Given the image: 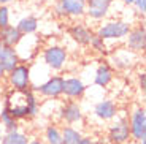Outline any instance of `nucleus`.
<instances>
[{"label":"nucleus","instance_id":"obj_9","mask_svg":"<svg viewBox=\"0 0 146 144\" xmlns=\"http://www.w3.org/2000/svg\"><path fill=\"white\" fill-rule=\"evenodd\" d=\"M146 46V32L143 27H137V29L130 30L127 35V48L133 52H140L145 51Z\"/></svg>","mask_w":146,"mask_h":144},{"label":"nucleus","instance_id":"obj_16","mask_svg":"<svg viewBox=\"0 0 146 144\" xmlns=\"http://www.w3.org/2000/svg\"><path fill=\"white\" fill-rule=\"evenodd\" d=\"M70 36L76 41L78 44H89L92 38V33L83 25H73L70 29Z\"/></svg>","mask_w":146,"mask_h":144},{"label":"nucleus","instance_id":"obj_8","mask_svg":"<svg viewBox=\"0 0 146 144\" xmlns=\"http://www.w3.org/2000/svg\"><path fill=\"white\" fill-rule=\"evenodd\" d=\"M114 0H86V13L92 19H102L106 16Z\"/></svg>","mask_w":146,"mask_h":144},{"label":"nucleus","instance_id":"obj_18","mask_svg":"<svg viewBox=\"0 0 146 144\" xmlns=\"http://www.w3.org/2000/svg\"><path fill=\"white\" fill-rule=\"evenodd\" d=\"M16 29L19 30L21 35H30V33H33L36 29H38V21H36V18H33V16L22 18L21 21L18 22Z\"/></svg>","mask_w":146,"mask_h":144},{"label":"nucleus","instance_id":"obj_7","mask_svg":"<svg viewBox=\"0 0 146 144\" xmlns=\"http://www.w3.org/2000/svg\"><path fill=\"white\" fill-rule=\"evenodd\" d=\"M35 90H38L43 97L49 98H57L59 95H62L64 90V78L62 76H52L46 83H43L40 87H35Z\"/></svg>","mask_w":146,"mask_h":144},{"label":"nucleus","instance_id":"obj_11","mask_svg":"<svg viewBox=\"0 0 146 144\" xmlns=\"http://www.w3.org/2000/svg\"><path fill=\"white\" fill-rule=\"evenodd\" d=\"M94 112L99 119L111 120V119H114L116 114H117V106L114 104V101H111V100H102L95 104Z\"/></svg>","mask_w":146,"mask_h":144},{"label":"nucleus","instance_id":"obj_22","mask_svg":"<svg viewBox=\"0 0 146 144\" xmlns=\"http://www.w3.org/2000/svg\"><path fill=\"white\" fill-rule=\"evenodd\" d=\"M0 122H2V125H3V128L7 131H15V130H18V120L13 119L5 109L0 112Z\"/></svg>","mask_w":146,"mask_h":144},{"label":"nucleus","instance_id":"obj_30","mask_svg":"<svg viewBox=\"0 0 146 144\" xmlns=\"http://www.w3.org/2000/svg\"><path fill=\"white\" fill-rule=\"evenodd\" d=\"M3 76H5V71H3V68H2V67H0V81L3 79Z\"/></svg>","mask_w":146,"mask_h":144},{"label":"nucleus","instance_id":"obj_24","mask_svg":"<svg viewBox=\"0 0 146 144\" xmlns=\"http://www.w3.org/2000/svg\"><path fill=\"white\" fill-rule=\"evenodd\" d=\"M89 44H91L95 51H99V52L105 51V40H102V38H100V36H97V35H92L91 43H89Z\"/></svg>","mask_w":146,"mask_h":144},{"label":"nucleus","instance_id":"obj_10","mask_svg":"<svg viewBox=\"0 0 146 144\" xmlns=\"http://www.w3.org/2000/svg\"><path fill=\"white\" fill-rule=\"evenodd\" d=\"M57 10L64 15L83 16L86 13V0H60Z\"/></svg>","mask_w":146,"mask_h":144},{"label":"nucleus","instance_id":"obj_13","mask_svg":"<svg viewBox=\"0 0 146 144\" xmlns=\"http://www.w3.org/2000/svg\"><path fill=\"white\" fill-rule=\"evenodd\" d=\"M19 65V55L15 48H7L5 46L3 52L0 55V67L3 68L5 73H10Z\"/></svg>","mask_w":146,"mask_h":144},{"label":"nucleus","instance_id":"obj_17","mask_svg":"<svg viewBox=\"0 0 146 144\" xmlns=\"http://www.w3.org/2000/svg\"><path fill=\"white\" fill-rule=\"evenodd\" d=\"M111 78H113V71H111V68H110V65L102 63L99 68H97V71H95L94 83L97 84V86H100V87H105V86L110 84Z\"/></svg>","mask_w":146,"mask_h":144},{"label":"nucleus","instance_id":"obj_5","mask_svg":"<svg viewBox=\"0 0 146 144\" xmlns=\"http://www.w3.org/2000/svg\"><path fill=\"white\" fill-rule=\"evenodd\" d=\"M8 81L16 90H27L30 83V70L26 65H18L15 70L8 73Z\"/></svg>","mask_w":146,"mask_h":144},{"label":"nucleus","instance_id":"obj_19","mask_svg":"<svg viewBox=\"0 0 146 144\" xmlns=\"http://www.w3.org/2000/svg\"><path fill=\"white\" fill-rule=\"evenodd\" d=\"M27 143H29L27 135L19 131V130H15V131H7L2 136V143L0 144H27Z\"/></svg>","mask_w":146,"mask_h":144},{"label":"nucleus","instance_id":"obj_29","mask_svg":"<svg viewBox=\"0 0 146 144\" xmlns=\"http://www.w3.org/2000/svg\"><path fill=\"white\" fill-rule=\"evenodd\" d=\"M27 144H44V143L41 139H32V141H29Z\"/></svg>","mask_w":146,"mask_h":144},{"label":"nucleus","instance_id":"obj_32","mask_svg":"<svg viewBox=\"0 0 146 144\" xmlns=\"http://www.w3.org/2000/svg\"><path fill=\"white\" fill-rule=\"evenodd\" d=\"M8 2H11V0H0V3H8Z\"/></svg>","mask_w":146,"mask_h":144},{"label":"nucleus","instance_id":"obj_15","mask_svg":"<svg viewBox=\"0 0 146 144\" xmlns=\"http://www.w3.org/2000/svg\"><path fill=\"white\" fill-rule=\"evenodd\" d=\"M22 40V35L15 25H7L3 29H0V41L7 48H15L19 41Z\"/></svg>","mask_w":146,"mask_h":144},{"label":"nucleus","instance_id":"obj_26","mask_svg":"<svg viewBox=\"0 0 146 144\" xmlns=\"http://www.w3.org/2000/svg\"><path fill=\"white\" fill-rule=\"evenodd\" d=\"M133 3L137 5V8H138L141 13L146 11V0H133Z\"/></svg>","mask_w":146,"mask_h":144},{"label":"nucleus","instance_id":"obj_1","mask_svg":"<svg viewBox=\"0 0 146 144\" xmlns=\"http://www.w3.org/2000/svg\"><path fill=\"white\" fill-rule=\"evenodd\" d=\"M3 109L13 119H24L29 116V90L11 89L5 98Z\"/></svg>","mask_w":146,"mask_h":144},{"label":"nucleus","instance_id":"obj_4","mask_svg":"<svg viewBox=\"0 0 146 144\" xmlns=\"http://www.w3.org/2000/svg\"><path fill=\"white\" fill-rule=\"evenodd\" d=\"M44 63L52 70H60L67 60V51L62 46H49L43 52Z\"/></svg>","mask_w":146,"mask_h":144},{"label":"nucleus","instance_id":"obj_31","mask_svg":"<svg viewBox=\"0 0 146 144\" xmlns=\"http://www.w3.org/2000/svg\"><path fill=\"white\" fill-rule=\"evenodd\" d=\"M3 49H5V44L0 41V55H2V52H3Z\"/></svg>","mask_w":146,"mask_h":144},{"label":"nucleus","instance_id":"obj_21","mask_svg":"<svg viewBox=\"0 0 146 144\" xmlns=\"http://www.w3.org/2000/svg\"><path fill=\"white\" fill-rule=\"evenodd\" d=\"M44 144H62V130L56 125H49L46 127L44 131Z\"/></svg>","mask_w":146,"mask_h":144},{"label":"nucleus","instance_id":"obj_12","mask_svg":"<svg viewBox=\"0 0 146 144\" xmlns=\"http://www.w3.org/2000/svg\"><path fill=\"white\" fill-rule=\"evenodd\" d=\"M60 117H62V120L67 122L68 125L76 124V122H81V119H83V112H81L80 104L75 103V101H68V103L62 108V111H60Z\"/></svg>","mask_w":146,"mask_h":144},{"label":"nucleus","instance_id":"obj_33","mask_svg":"<svg viewBox=\"0 0 146 144\" xmlns=\"http://www.w3.org/2000/svg\"><path fill=\"white\" fill-rule=\"evenodd\" d=\"M125 3H133V0H124Z\"/></svg>","mask_w":146,"mask_h":144},{"label":"nucleus","instance_id":"obj_14","mask_svg":"<svg viewBox=\"0 0 146 144\" xmlns=\"http://www.w3.org/2000/svg\"><path fill=\"white\" fill-rule=\"evenodd\" d=\"M86 86L83 84V81L78 78H68L64 79V90L62 94H65L68 98H80L84 94Z\"/></svg>","mask_w":146,"mask_h":144},{"label":"nucleus","instance_id":"obj_20","mask_svg":"<svg viewBox=\"0 0 146 144\" xmlns=\"http://www.w3.org/2000/svg\"><path fill=\"white\" fill-rule=\"evenodd\" d=\"M83 135L72 125H65L62 128V144H80Z\"/></svg>","mask_w":146,"mask_h":144},{"label":"nucleus","instance_id":"obj_23","mask_svg":"<svg viewBox=\"0 0 146 144\" xmlns=\"http://www.w3.org/2000/svg\"><path fill=\"white\" fill-rule=\"evenodd\" d=\"M36 112H38V101L32 90H29V116H36Z\"/></svg>","mask_w":146,"mask_h":144},{"label":"nucleus","instance_id":"obj_28","mask_svg":"<svg viewBox=\"0 0 146 144\" xmlns=\"http://www.w3.org/2000/svg\"><path fill=\"white\" fill-rule=\"evenodd\" d=\"M80 144H95V141L92 139L91 136H83L80 141Z\"/></svg>","mask_w":146,"mask_h":144},{"label":"nucleus","instance_id":"obj_35","mask_svg":"<svg viewBox=\"0 0 146 144\" xmlns=\"http://www.w3.org/2000/svg\"><path fill=\"white\" fill-rule=\"evenodd\" d=\"M140 144H146V139L145 141H140Z\"/></svg>","mask_w":146,"mask_h":144},{"label":"nucleus","instance_id":"obj_6","mask_svg":"<svg viewBox=\"0 0 146 144\" xmlns=\"http://www.w3.org/2000/svg\"><path fill=\"white\" fill-rule=\"evenodd\" d=\"M108 138L113 144H125L130 139V127L127 119H119L110 127Z\"/></svg>","mask_w":146,"mask_h":144},{"label":"nucleus","instance_id":"obj_34","mask_svg":"<svg viewBox=\"0 0 146 144\" xmlns=\"http://www.w3.org/2000/svg\"><path fill=\"white\" fill-rule=\"evenodd\" d=\"M2 136H3V135H2V130H0V143H2Z\"/></svg>","mask_w":146,"mask_h":144},{"label":"nucleus","instance_id":"obj_25","mask_svg":"<svg viewBox=\"0 0 146 144\" xmlns=\"http://www.w3.org/2000/svg\"><path fill=\"white\" fill-rule=\"evenodd\" d=\"M10 25V13L7 7H0V29Z\"/></svg>","mask_w":146,"mask_h":144},{"label":"nucleus","instance_id":"obj_3","mask_svg":"<svg viewBox=\"0 0 146 144\" xmlns=\"http://www.w3.org/2000/svg\"><path fill=\"white\" fill-rule=\"evenodd\" d=\"M130 138L135 141H145L146 139V111L143 108H138L132 112L130 116Z\"/></svg>","mask_w":146,"mask_h":144},{"label":"nucleus","instance_id":"obj_27","mask_svg":"<svg viewBox=\"0 0 146 144\" xmlns=\"http://www.w3.org/2000/svg\"><path fill=\"white\" fill-rule=\"evenodd\" d=\"M138 79H140V87H141V90H145L146 89V75H145V71L140 73Z\"/></svg>","mask_w":146,"mask_h":144},{"label":"nucleus","instance_id":"obj_2","mask_svg":"<svg viewBox=\"0 0 146 144\" xmlns=\"http://www.w3.org/2000/svg\"><path fill=\"white\" fill-rule=\"evenodd\" d=\"M130 30V24L125 21H110L100 25L97 36H100L102 40H119L127 36Z\"/></svg>","mask_w":146,"mask_h":144}]
</instances>
